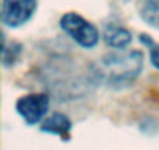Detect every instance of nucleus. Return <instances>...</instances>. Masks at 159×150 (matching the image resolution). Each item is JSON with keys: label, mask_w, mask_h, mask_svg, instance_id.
Masks as SVG:
<instances>
[{"label": "nucleus", "mask_w": 159, "mask_h": 150, "mask_svg": "<svg viewBox=\"0 0 159 150\" xmlns=\"http://www.w3.org/2000/svg\"><path fill=\"white\" fill-rule=\"evenodd\" d=\"M143 55L137 50L109 53L98 61L97 75L111 88H126L142 70Z\"/></svg>", "instance_id": "f257e3e1"}, {"label": "nucleus", "mask_w": 159, "mask_h": 150, "mask_svg": "<svg viewBox=\"0 0 159 150\" xmlns=\"http://www.w3.org/2000/svg\"><path fill=\"white\" fill-rule=\"evenodd\" d=\"M61 28L81 47L92 49L98 42V30L76 13H67L59 21Z\"/></svg>", "instance_id": "f03ea898"}, {"label": "nucleus", "mask_w": 159, "mask_h": 150, "mask_svg": "<svg viewBox=\"0 0 159 150\" xmlns=\"http://www.w3.org/2000/svg\"><path fill=\"white\" fill-rule=\"evenodd\" d=\"M48 105L50 100L45 94H28L17 100L16 110L28 125H34L45 117Z\"/></svg>", "instance_id": "7ed1b4c3"}, {"label": "nucleus", "mask_w": 159, "mask_h": 150, "mask_svg": "<svg viewBox=\"0 0 159 150\" xmlns=\"http://www.w3.org/2000/svg\"><path fill=\"white\" fill-rule=\"evenodd\" d=\"M36 0H3L2 21L5 25L16 28L30 21L36 10Z\"/></svg>", "instance_id": "20e7f679"}, {"label": "nucleus", "mask_w": 159, "mask_h": 150, "mask_svg": "<svg viewBox=\"0 0 159 150\" xmlns=\"http://www.w3.org/2000/svg\"><path fill=\"white\" fill-rule=\"evenodd\" d=\"M103 39H105V42H106L109 47L122 50V49H125V47H128V45L131 44L133 36H131V33H129L126 28H123V27L108 25L106 30H105V33H103Z\"/></svg>", "instance_id": "39448f33"}, {"label": "nucleus", "mask_w": 159, "mask_h": 150, "mask_svg": "<svg viewBox=\"0 0 159 150\" xmlns=\"http://www.w3.org/2000/svg\"><path fill=\"white\" fill-rule=\"evenodd\" d=\"M41 128H42V131H47V133H52V134L67 136L70 128H72V122L62 113H53L52 116L44 119Z\"/></svg>", "instance_id": "423d86ee"}, {"label": "nucleus", "mask_w": 159, "mask_h": 150, "mask_svg": "<svg viewBox=\"0 0 159 150\" xmlns=\"http://www.w3.org/2000/svg\"><path fill=\"white\" fill-rule=\"evenodd\" d=\"M140 17L148 25L159 28V0H143L140 7Z\"/></svg>", "instance_id": "0eeeda50"}, {"label": "nucleus", "mask_w": 159, "mask_h": 150, "mask_svg": "<svg viewBox=\"0 0 159 150\" xmlns=\"http://www.w3.org/2000/svg\"><path fill=\"white\" fill-rule=\"evenodd\" d=\"M150 59H151V64L159 70V47H153L151 52H150Z\"/></svg>", "instance_id": "6e6552de"}]
</instances>
